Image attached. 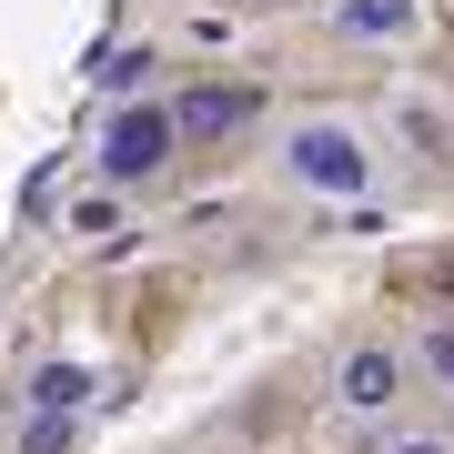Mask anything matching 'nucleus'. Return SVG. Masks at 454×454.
Returning <instances> with one entry per match:
<instances>
[{
    "mask_svg": "<svg viewBox=\"0 0 454 454\" xmlns=\"http://www.w3.org/2000/svg\"><path fill=\"white\" fill-rule=\"evenodd\" d=\"M182 162V121H172V101L152 91V101H112L91 131V172H101V192H142V182H162Z\"/></svg>",
    "mask_w": 454,
    "mask_h": 454,
    "instance_id": "nucleus-2",
    "label": "nucleus"
},
{
    "mask_svg": "<svg viewBox=\"0 0 454 454\" xmlns=\"http://www.w3.org/2000/svg\"><path fill=\"white\" fill-rule=\"evenodd\" d=\"M273 172H283L303 202H364L373 182H384L373 131H364L354 112H293V121L273 131Z\"/></svg>",
    "mask_w": 454,
    "mask_h": 454,
    "instance_id": "nucleus-1",
    "label": "nucleus"
},
{
    "mask_svg": "<svg viewBox=\"0 0 454 454\" xmlns=\"http://www.w3.org/2000/svg\"><path fill=\"white\" fill-rule=\"evenodd\" d=\"M414 364H424V373H434V384L454 394V324H424V333H414Z\"/></svg>",
    "mask_w": 454,
    "mask_h": 454,
    "instance_id": "nucleus-10",
    "label": "nucleus"
},
{
    "mask_svg": "<svg viewBox=\"0 0 454 454\" xmlns=\"http://www.w3.org/2000/svg\"><path fill=\"white\" fill-rule=\"evenodd\" d=\"M71 232H82V243H112L121 232V192H82L71 202Z\"/></svg>",
    "mask_w": 454,
    "mask_h": 454,
    "instance_id": "nucleus-8",
    "label": "nucleus"
},
{
    "mask_svg": "<svg viewBox=\"0 0 454 454\" xmlns=\"http://www.w3.org/2000/svg\"><path fill=\"white\" fill-rule=\"evenodd\" d=\"M91 404V364H31V384H20V414H82Z\"/></svg>",
    "mask_w": 454,
    "mask_h": 454,
    "instance_id": "nucleus-6",
    "label": "nucleus"
},
{
    "mask_svg": "<svg viewBox=\"0 0 454 454\" xmlns=\"http://www.w3.org/2000/svg\"><path fill=\"white\" fill-rule=\"evenodd\" d=\"M172 121H182V152H192V142H223V131L243 121V91H223V82H192V91L172 101Z\"/></svg>",
    "mask_w": 454,
    "mask_h": 454,
    "instance_id": "nucleus-7",
    "label": "nucleus"
},
{
    "mask_svg": "<svg viewBox=\"0 0 454 454\" xmlns=\"http://www.w3.org/2000/svg\"><path fill=\"white\" fill-rule=\"evenodd\" d=\"M384 454H454V434H434V424H394Z\"/></svg>",
    "mask_w": 454,
    "mask_h": 454,
    "instance_id": "nucleus-11",
    "label": "nucleus"
},
{
    "mask_svg": "<svg viewBox=\"0 0 454 454\" xmlns=\"http://www.w3.org/2000/svg\"><path fill=\"white\" fill-rule=\"evenodd\" d=\"M404 394H414V354L404 343H354L333 364V414H354V424H394Z\"/></svg>",
    "mask_w": 454,
    "mask_h": 454,
    "instance_id": "nucleus-3",
    "label": "nucleus"
},
{
    "mask_svg": "<svg viewBox=\"0 0 454 454\" xmlns=\"http://www.w3.org/2000/svg\"><path fill=\"white\" fill-rule=\"evenodd\" d=\"M333 31L354 51H414L424 41V0H333Z\"/></svg>",
    "mask_w": 454,
    "mask_h": 454,
    "instance_id": "nucleus-5",
    "label": "nucleus"
},
{
    "mask_svg": "<svg viewBox=\"0 0 454 454\" xmlns=\"http://www.w3.org/2000/svg\"><path fill=\"white\" fill-rule=\"evenodd\" d=\"M82 414H20V454H71Z\"/></svg>",
    "mask_w": 454,
    "mask_h": 454,
    "instance_id": "nucleus-9",
    "label": "nucleus"
},
{
    "mask_svg": "<svg viewBox=\"0 0 454 454\" xmlns=\"http://www.w3.org/2000/svg\"><path fill=\"white\" fill-rule=\"evenodd\" d=\"M384 121H394V152H414V162H454V101L424 91V82H394L384 91Z\"/></svg>",
    "mask_w": 454,
    "mask_h": 454,
    "instance_id": "nucleus-4",
    "label": "nucleus"
}]
</instances>
